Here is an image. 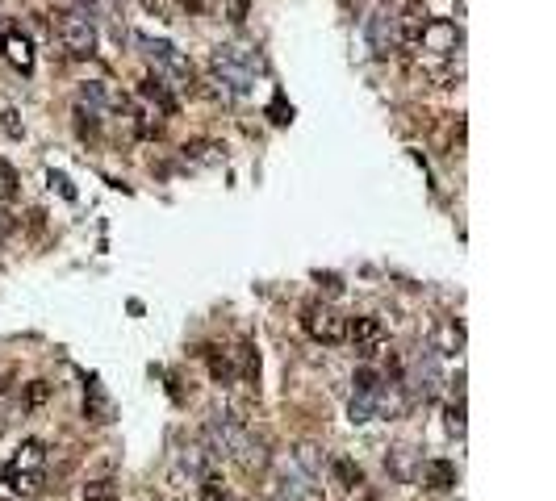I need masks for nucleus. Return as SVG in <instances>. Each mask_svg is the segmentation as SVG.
Returning a JSON list of instances; mask_svg holds the SVG:
<instances>
[{"instance_id":"f257e3e1","label":"nucleus","mask_w":556,"mask_h":501,"mask_svg":"<svg viewBox=\"0 0 556 501\" xmlns=\"http://www.w3.org/2000/svg\"><path fill=\"white\" fill-rule=\"evenodd\" d=\"M210 63L222 76V84H230V92H251V84H256V76H260V55L247 51V46H235V42L214 46Z\"/></svg>"},{"instance_id":"f03ea898","label":"nucleus","mask_w":556,"mask_h":501,"mask_svg":"<svg viewBox=\"0 0 556 501\" xmlns=\"http://www.w3.org/2000/svg\"><path fill=\"white\" fill-rule=\"evenodd\" d=\"M42 464H46V447L38 439H26L9 464H0V481H5L13 493L30 497V493L42 489Z\"/></svg>"},{"instance_id":"7ed1b4c3","label":"nucleus","mask_w":556,"mask_h":501,"mask_svg":"<svg viewBox=\"0 0 556 501\" xmlns=\"http://www.w3.org/2000/svg\"><path fill=\"white\" fill-rule=\"evenodd\" d=\"M205 439H210V456H222V460H243V451L251 447L243 418H235L230 410L210 414V422H205Z\"/></svg>"},{"instance_id":"20e7f679","label":"nucleus","mask_w":556,"mask_h":501,"mask_svg":"<svg viewBox=\"0 0 556 501\" xmlns=\"http://www.w3.org/2000/svg\"><path fill=\"white\" fill-rule=\"evenodd\" d=\"M51 30L63 42L67 55H76V59L97 55V26H92V17L84 9H63V13H55Z\"/></svg>"},{"instance_id":"39448f33","label":"nucleus","mask_w":556,"mask_h":501,"mask_svg":"<svg viewBox=\"0 0 556 501\" xmlns=\"http://www.w3.org/2000/svg\"><path fill=\"white\" fill-rule=\"evenodd\" d=\"M301 326H306V334H310V339H318V343H339L343 334H347L343 314H339L335 305H327V301H310L306 309H301Z\"/></svg>"},{"instance_id":"423d86ee","label":"nucleus","mask_w":556,"mask_h":501,"mask_svg":"<svg viewBox=\"0 0 556 501\" xmlns=\"http://www.w3.org/2000/svg\"><path fill=\"white\" fill-rule=\"evenodd\" d=\"M356 397H352V422H368L377 410H381V401H385V380L373 372V368H360L356 372Z\"/></svg>"},{"instance_id":"0eeeda50","label":"nucleus","mask_w":556,"mask_h":501,"mask_svg":"<svg viewBox=\"0 0 556 501\" xmlns=\"http://www.w3.org/2000/svg\"><path fill=\"white\" fill-rule=\"evenodd\" d=\"M347 339H352V347L364 355V360H373V355L385 351L389 334H385L381 318H352V322H347Z\"/></svg>"},{"instance_id":"6e6552de","label":"nucleus","mask_w":556,"mask_h":501,"mask_svg":"<svg viewBox=\"0 0 556 501\" xmlns=\"http://www.w3.org/2000/svg\"><path fill=\"white\" fill-rule=\"evenodd\" d=\"M138 42H143V51H147L159 67H164L172 80H180L176 88H189V84H193V63L184 59V55H176V46H168V42H151V38H138Z\"/></svg>"},{"instance_id":"1a4fd4ad","label":"nucleus","mask_w":556,"mask_h":501,"mask_svg":"<svg viewBox=\"0 0 556 501\" xmlns=\"http://www.w3.org/2000/svg\"><path fill=\"white\" fill-rule=\"evenodd\" d=\"M419 51H435L444 63L456 59V51H460V30L452 26V21H427V30L419 38Z\"/></svg>"},{"instance_id":"9d476101","label":"nucleus","mask_w":556,"mask_h":501,"mask_svg":"<svg viewBox=\"0 0 556 501\" xmlns=\"http://www.w3.org/2000/svg\"><path fill=\"white\" fill-rule=\"evenodd\" d=\"M0 51H5V59L21 71V76H30L34 71V63H38V55H34V42L21 34V30H13V26H5L0 30Z\"/></svg>"},{"instance_id":"9b49d317","label":"nucleus","mask_w":556,"mask_h":501,"mask_svg":"<svg viewBox=\"0 0 556 501\" xmlns=\"http://www.w3.org/2000/svg\"><path fill=\"white\" fill-rule=\"evenodd\" d=\"M439 380H444V376H439V364H435V351L427 347V351L419 355V364H414V372L406 376V389H410V397H414V401H419V397L427 401V397H431V393L439 389Z\"/></svg>"},{"instance_id":"f8f14e48","label":"nucleus","mask_w":556,"mask_h":501,"mask_svg":"<svg viewBox=\"0 0 556 501\" xmlns=\"http://www.w3.org/2000/svg\"><path fill=\"white\" fill-rule=\"evenodd\" d=\"M427 21H431V13H427V5L423 0H410V5L402 9V17H398V46H419V38H423V30H427Z\"/></svg>"},{"instance_id":"ddd939ff","label":"nucleus","mask_w":556,"mask_h":501,"mask_svg":"<svg viewBox=\"0 0 556 501\" xmlns=\"http://www.w3.org/2000/svg\"><path fill=\"white\" fill-rule=\"evenodd\" d=\"M184 159H193L201 167H218V163H226V147L210 138H193V142H184Z\"/></svg>"},{"instance_id":"4468645a","label":"nucleus","mask_w":556,"mask_h":501,"mask_svg":"<svg viewBox=\"0 0 556 501\" xmlns=\"http://www.w3.org/2000/svg\"><path fill=\"white\" fill-rule=\"evenodd\" d=\"M423 485L435 489V493L456 489V464L452 460H427L423 464Z\"/></svg>"},{"instance_id":"2eb2a0df","label":"nucleus","mask_w":556,"mask_h":501,"mask_svg":"<svg viewBox=\"0 0 556 501\" xmlns=\"http://www.w3.org/2000/svg\"><path fill=\"white\" fill-rule=\"evenodd\" d=\"M368 42H373L377 59H389L393 55V46H398V30L389 26V17H373V21H368Z\"/></svg>"},{"instance_id":"dca6fc26","label":"nucleus","mask_w":556,"mask_h":501,"mask_svg":"<svg viewBox=\"0 0 556 501\" xmlns=\"http://www.w3.org/2000/svg\"><path fill=\"white\" fill-rule=\"evenodd\" d=\"M460 347H465V330H460L456 322H444L435 330V347L431 351H439V355H456Z\"/></svg>"},{"instance_id":"f3484780","label":"nucleus","mask_w":556,"mask_h":501,"mask_svg":"<svg viewBox=\"0 0 556 501\" xmlns=\"http://www.w3.org/2000/svg\"><path fill=\"white\" fill-rule=\"evenodd\" d=\"M143 97H151V101H155L159 109H168V113L176 109V101H172V92H168V84L159 80V76H147V80H143Z\"/></svg>"},{"instance_id":"a211bd4d","label":"nucleus","mask_w":556,"mask_h":501,"mask_svg":"<svg viewBox=\"0 0 556 501\" xmlns=\"http://www.w3.org/2000/svg\"><path fill=\"white\" fill-rule=\"evenodd\" d=\"M88 397H92V401L84 405V410H88V418H92V422H109V414H113V410H109V401L101 397L97 380H92V385H88Z\"/></svg>"},{"instance_id":"6ab92c4d","label":"nucleus","mask_w":556,"mask_h":501,"mask_svg":"<svg viewBox=\"0 0 556 501\" xmlns=\"http://www.w3.org/2000/svg\"><path fill=\"white\" fill-rule=\"evenodd\" d=\"M84 501H122V493H118L113 481H88L84 485Z\"/></svg>"},{"instance_id":"aec40b11","label":"nucleus","mask_w":556,"mask_h":501,"mask_svg":"<svg viewBox=\"0 0 556 501\" xmlns=\"http://www.w3.org/2000/svg\"><path fill=\"white\" fill-rule=\"evenodd\" d=\"M201 501H230V493H226L218 472H205L201 476Z\"/></svg>"},{"instance_id":"412c9836","label":"nucleus","mask_w":556,"mask_h":501,"mask_svg":"<svg viewBox=\"0 0 556 501\" xmlns=\"http://www.w3.org/2000/svg\"><path fill=\"white\" fill-rule=\"evenodd\" d=\"M331 472H335V481H339V485H347V489H356V485L364 481V472H360L352 460H335V464H331Z\"/></svg>"},{"instance_id":"4be33fe9","label":"nucleus","mask_w":556,"mask_h":501,"mask_svg":"<svg viewBox=\"0 0 556 501\" xmlns=\"http://www.w3.org/2000/svg\"><path fill=\"white\" fill-rule=\"evenodd\" d=\"M205 360H210L214 380H235V364H230V355H218V347H210V351H205Z\"/></svg>"},{"instance_id":"5701e85b","label":"nucleus","mask_w":556,"mask_h":501,"mask_svg":"<svg viewBox=\"0 0 556 501\" xmlns=\"http://www.w3.org/2000/svg\"><path fill=\"white\" fill-rule=\"evenodd\" d=\"M222 17L235 21V26H243V21H247V0H222Z\"/></svg>"},{"instance_id":"b1692460","label":"nucleus","mask_w":556,"mask_h":501,"mask_svg":"<svg viewBox=\"0 0 556 501\" xmlns=\"http://www.w3.org/2000/svg\"><path fill=\"white\" fill-rule=\"evenodd\" d=\"M13 193H17V172L0 159V197H13Z\"/></svg>"},{"instance_id":"393cba45","label":"nucleus","mask_w":556,"mask_h":501,"mask_svg":"<svg viewBox=\"0 0 556 501\" xmlns=\"http://www.w3.org/2000/svg\"><path fill=\"white\" fill-rule=\"evenodd\" d=\"M448 431H452V435L465 431V405H460V401L448 405Z\"/></svg>"},{"instance_id":"a878e982","label":"nucleus","mask_w":556,"mask_h":501,"mask_svg":"<svg viewBox=\"0 0 556 501\" xmlns=\"http://www.w3.org/2000/svg\"><path fill=\"white\" fill-rule=\"evenodd\" d=\"M46 393H51V389H46V380H34V385L26 389V405H42Z\"/></svg>"},{"instance_id":"bb28decb","label":"nucleus","mask_w":556,"mask_h":501,"mask_svg":"<svg viewBox=\"0 0 556 501\" xmlns=\"http://www.w3.org/2000/svg\"><path fill=\"white\" fill-rule=\"evenodd\" d=\"M289 117H293V109L285 105V97H276V101H272V122H276V126H285Z\"/></svg>"},{"instance_id":"cd10ccee","label":"nucleus","mask_w":556,"mask_h":501,"mask_svg":"<svg viewBox=\"0 0 556 501\" xmlns=\"http://www.w3.org/2000/svg\"><path fill=\"white\" fill-rule=\"evenodd\" d=\"M51 184H59V193H63L67 201H72V197H76V188H72V184H67V176H59V172H51Z\"/></svg>"}]
</instances>
